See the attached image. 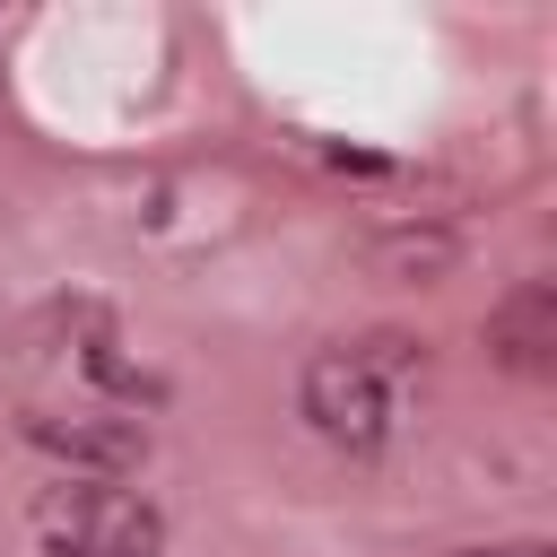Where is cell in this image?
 I'll return each instance as SVG.
<instances>
[{"instance_id":"8992f818","label":"cell","mask_w":557,"mask_h":557,"mask_svg":"<svg viewBox=\"0 0 557 557\" xmlns=\"http://www.w3.org/2000/svg\"><path fill=\"white\" fill-rule=\"evenodd\" d=\"M366 261H374L383 278L426 287V278H444V270L461 261V235H453V226H383V235L366 244Z\"/></svg>"},{"instance_id":"52a82bcc","label":"cell","mask_w":557,"mask_h":557,"mask_svg":"<svg viewBox=\"0 0 557 557\" xmlns=\"http://www.w3.org/2000/svg\"><path fill=\"white\" fill-rule=\"evenodd\" d=\"M453 557H557L548 540H487V548H453Z\"/></svg>"},{"instance_id":"7a4b0ae2","label":"cell","mask_w":557,"mask_h":557,"mask_svg":"<svg viewBox=\"0 0 557 557\" xmlns=\"http://www.w3.org/2000/svg\"><path fill=\"white\" fill-rule=\"evenodd\" d=\"M35 531L52 540V557H165V531L139 496L104 487V479H61L35 496Z\"/></svg>"},{"instance_id":"277c9868","label":"cell","mask_w":557,"mask_h":557,"mask_svg":"<svg viewBox=\"0 0 557 557\" xmlns=\"http://www.w3.org/2000/svg\"><path fill=\"white\" fill-rule=\"evenodd\" d=\"M44 322L61 331V374H70V383H87V392H104V400H148V392H157V383L122 357V331H113L96 305H52Z\"/></svg>"},{"instance_id":"5b68a950","label":"cell","mask_w":557,"mask_h":557,"mask_svg":"<svg viewBox=\"0 0 557 557\" xmlns=\"http://www.w3.org/2000/svg\"><path fill=\"white\" fill-rule=\"evenodd\" d=\"M487 348H496V366H513V374H548V366H557V287H548V278H522V287L487 313Z\"/></svg>"},{"instance_id":"3957f363","label":"cell","mask_w":557,"mask_h":557,"mask_svg":"<svg viewBox=\"0 0 557 557\" xmlns=\"http://www.w3.org/2000/svg\"><path fill=\"white\" fill-rule=\"evenodd\" d=\"M17 435L35 444V453H52L70 479H122V470H139L148 461V426L139 418H113V409H87V400H70V409H17Z\"/></svg>"},{"instance_id":"6da1fadb","label":"cell","mask_w":557,"mask_h":557,"mask_svg":"<svg viewBox=\"0 0 557 557\" xmlns=\"http://www.w3.org/2000/svg\"><path fill=\"white\" fill-rule=\"evenodd\" d=\"M409 374H418V339L400 331H374V339H339L305 366L296 400H305V426L339 453H383L400 435V400H409Z\"/></svg>"}]
</instances>
